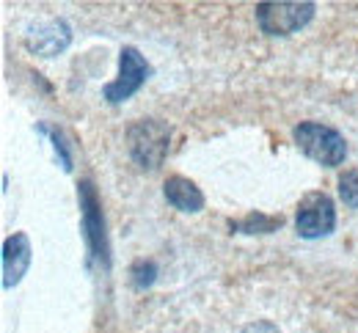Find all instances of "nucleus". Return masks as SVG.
<instances>
[{
  "label": "nucleus",
  "mask_w": 358,
  "mask_h": 333,
  "mask_svg": "<svg viewBox=\"0 0 358 333\" xmlns=\"http://www.w3.org/2000/svg\"><path fill=\"white\" fill-rule=\"evenodd\" d=\"M127 151L135 160V165L155 171L163 165L169 146H171V124H166L163 119H141L133 121L124 133Z\"/></svg>",
  "instance_id": "f257e3e1"
},
{
  "label": "nucleus",
  "mask_w": 358,
  "mask_h": 333,
  "mask_svg": "<svg viewBox=\"0 0 358 333\" xmlns=\"http://www.w3.org/2000/svg\"><path fill=\"white\" fill-rule=\"evenodd\" d=\"M292 135H295L298 149H301L309 160L325 165V168H336V165H342L345 157H348V143L342 138V133L334 130V127H328V124H320V121H301V124L292 130Z\"/></svg>",
  "instance_id": "f03ea898"
},
{
  "label": "nucleus",
  "mask_w": 358,
  "mask_h": 333,
  "mask_svg": "<svg viewBox=\"0 0 358 333\" xmlns=\"http://www.w3.org/2000/svg\"><path fill=\"white\" fill-rule=\"evenodd\" d=\"M295 229L303 239L328 237L336 229V204H334V198L322 191L306 193L298 204Z\"/></svg>",
  "instance_id": "7ed1b4c3"
},
{
  "label": "nucleus",
  "mask_w": 358,
  "mask_h": 333,
  "mask_svg": "<svg viewBox=\"0 0 358 333\" xmlns=\"http://www.w3.org/2000/svg\"><path fill=\"white\" fill-rule=\"evenodd\" d=\"M317 6L314 3H259L257 25L270 36H287L312 22Z\"/></svg>",
  "instance_id": "20e7f679"
},
{
  "label": "nucleus",
  "mask_w": 358,
  "mask_h": 333,
  "mask_svg": "<svg viewBox=\"0 0 358 333\" xmlns=\"http://www.w3.org/2000/svg\"><path fill=\"white\" fill-rule=\"evenodd\" d=\"M149 77H152V64L133 45H127V47H122V52H119V75H116L113 83H108L102 89V96L110 105H119V102L130 99Z\"/></svg>",
  "instance_id": "39448f33"
},
{
  "label": "nucleus",
  "mask_w": 358,
  "mask_h": 333,
  "mask_svg": "<svg viewBox=\"0 0 358 333\" xmlns=\"http://www.w3.org/2000/svg\"><path fill=\"white\" fill-rule=\"evenodd\" d=\"M80 207H83V239L89 245V253L96 256L108 267V239H105V218L99 209L96 188L89 179L80 182Z\"/></svg>",
  "instance_id": "423d86ee"
},
{
  "label": "nucleus",
  "mask_w": 358,
  "mask_h": 333,
  "mask_svg": "<svg viewBox=\"0 0 358 333\" xmlns=\"http://www.w3.org/2000/svg\"><path fill=\"white\" fill-rule=\"evenodd\" d=\"M72 42V31L64 20H50L42 25L28 28L25 34V45L36 55H61Z\"/></svg>",
  "instance_id": "0eeeda50"
},
{
  "label": "nucleus",
  "mask_w": 358,
  "mask_h": 333,
  "mask_svg": "<svg viewBox=\"0 0 358 333\" xmlns=\"http://www.w3.org/2000/svg\"><path fill=\"white\" fill-rule=\"evenodd\" d=\"M31 267V239L17 232L3 242V289H11L22 281Z\"/></svg>",
  "instance_id": "6e6552de"
},
{
  "label": "nucleus",
  "mask_w": 358,
  "mask_h": 333,
  "mask_svg": "<svg viewBox=\"0 0 358 333\" xmlns=\"http://www.w3.org/2000/svg\"><path fill=\"white\" fill-rule=\"evenodd\" d=\"M163 195L169 198V204L179 212H199L204 209V193L199 191L190 179L185 177H169L163 185Z\"/></svg>",
  "instance_id": "1a4fd4ad"
},
{
  "label": "nucleus",
  "mask_w": 358,
  "mask_h": 333,
  "mask_svg": "<svg viewBox=\"0 0 358 333\" xmlns=\"http://www.w3.org/2000/svg\"><path fill=\"white\" fill-rule=\"evenodd\" d=\"M281 223H284V218L281 215H248L245 221H231V232H243V235H268V232H275V229H281Z\"/></svg>",
  "instance_id": "9d476101"
},
{
  "label": "nucleus",
  "mask_w": 358,
  "mask_h": 333,
  "mask_svg": "<svg viewBox=\"0 0 358 333\" xmlns=\"http://www.w3.org/2000/svg\"><path fill=\"white\" fill-rule=\"evenodd\" d=\"M36 130L50 135V141H52L55 151H58V160H61L64 171H72V151H69V146H66V138H64V133H61L55 124H47V121H39V124H36Z\"/></svg>",
  "instance_id": "9b49d317"
},
{
  "label": "nucleus",
  "mask_w": 358,
  "mask_h": 333,
  "mask_svg": "<svg viewBox=\"0 0 358 333\" xmlns=\"http://www.w3.org/2000/svg\"><path fill=\"white\" fill-rule=\"evenodd\" d=\"M339 195L348 207H358V168H348L342 177H339Z\"/></svg>",
  "instance_id": "f8f14e48"
},
{
  "label": "nucleus",
  "mask_w": 358,
  "mask_h": 333,
  "mask_svg": "<svg viewBox=\"0 0 358 333\" xmlns=\"http://www.w3.org/2000/svg\"><path fill=\"white\" fill-rule=\"evenodd\" d=\"M130 276H133L135 289H146V286L155 284V279H157V265H155V262L141 259V262H135V265H133Z\"/></svg>",
  "instance_id": "ddd939ff"
},
{
  "label": "nucleus",
  "mask_w": 358,
  "mask_h": 333,
  "mask_svg": "<svg viewBox=\"0 0 358 333\" xmlns=\"http://www.w3.org/2000/svg\"><path fill=\"white\" fill-rule=\"evenodd\" d=\"M240 333H281V331L273 323H268V320H257V323H248Z\"/></svg>",
  "instance_id": "4468645a"
}]
</instances>
